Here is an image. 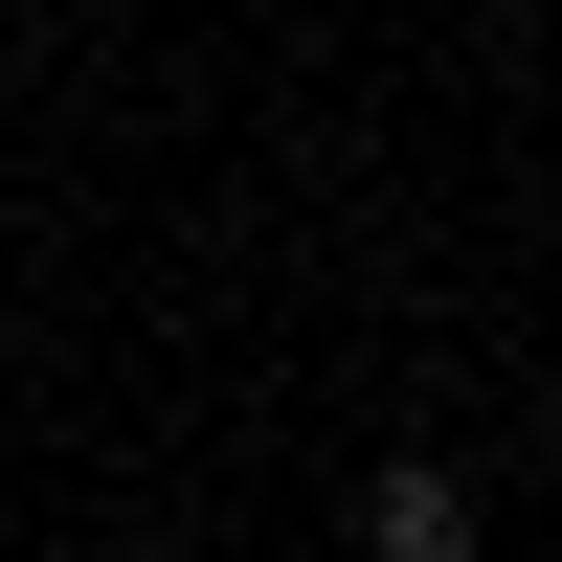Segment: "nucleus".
Returning a JSON list of instances; mask_svg holds the SVG:
<instances>
[{
	"label": "nucleus",
	"mask_w": 562,
	"mask_h": 562,
	"mask_svg": "<svg viewBox=\"0 0 562 562\" xmlns=\"http://www.w3.org/2000/svg\"><path fill=\"white\" fill-rule=\"evenodd\" d=\"M360 540H383V562H473V473H450V450H405V473L360 495Z\"/></svg>",
	"instance_id": "f257e3e1"
}]
</instances>
